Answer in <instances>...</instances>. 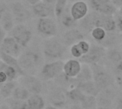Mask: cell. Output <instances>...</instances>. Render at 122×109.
<instances>
[{"mask_svg":"<svg viewBox=\"0 0 122 109\" xmlns=\"http://www.w3.org/2000/svg\"><path fill=\"white\" fill-rule=\"evenodd\" d=\"M66 48L60 39L56 37L46 39L42 44V54L49 61H54L64 57Z\"/></svg>","mask_w":122,"mask_h":109,"instance_id":"obj_2","label":"cell"},{"mask_svg":"<svg viewBox=\"0 0 122 109\" xmlns=\"http://www.w3.org/2000/svg\"><path fill=\"white\" fill-rule=\"evenodd\" d=\"M89 6L84 1H79L74 3L70 6V12L73 19L79 21L82 19L89 13Z\"/></svg>","mask_w":122,"mask_h":109,"instance_id":"obj_18","label":"cell"},{"mask_svg":"<svg viewBox=\"0 0 122 109\" xmlns=\"http://www.w3.org/2000/svg\"><path fill=\"white\" fill-rule=\"evenodd\" d=\"M49 101L51 105L58 109H64L69 101L66 96V90L59 86L52 88L49 93Z\"/></svg>","mask_w":122,"mask_h":109,"instance_id":"obj_11","label":"cell"},{"mask_svg":"<svg viewBox=\"0 0 122 109\" xmlns=\"http://www.w3.org/2000/svg\"><path fill=\"white\" fill-rule=\"evenodd\" d=\"M80 29L84 34H90L92 31L95 28L93 19H92V15L91 11H89V13L86 14V16H84L82 19L78 21V26Z\"/></svg>","mask_w":122,"mask_h":109,"instance_id":"obj_23","label":"cell"},{"mask_svg":"<svg viewBox=\"0 0 122 109\" xmlns=\"http://www.w3.org/2000/svg\"><path fill=\"white\" fill-rule=\"evenodd\" d=\"M18 86V81H12L4 83L0 89V96L4 99H9L11 97L13 91Z\"/></svg>","mask_w":122,"mask_h":109,"instance_id":"obj_29","label":"cell"},{"mask_svg":"<svg viewBox=\"0 0 122 109\" xmlns=\"http://www.w3.org/2000/svg\"><path fill=\"white\" fill-rule=\"evenodd\" d=\"M56 1L57 0H41V1H43L44 3L49 4V5H51V6H54Z\"/></svg>","mask_w":122,"mask_h":109,"instance_id":"obj_46","label":"cell"},{"mask_svg":"<svg viewBox=\"0 0 122 109\" xmlns=\"http://www.w3.org/2000/svg\"><path fill=\"white\" fill-rule=\"evenodd\" d=\"M9 9L17 24H24L31 19V11L20 1H16L11 2Z\"/></svg>","mask_w":122,"mask_h":109,"instance_id":"obj_9","label":"cell"},{"mask_svg":"<svg viewBox=\"0 0 122 109\" xmlns=\"http://www.w3.org/2000/svg\"><path fill=\"white\" fill-rule=\"evenodd\" d=\"M9 33V36L13 37L23 49L27 47L32 39V31L22 24L15 25Z\"/></svg>","mask_w":122,"mask_h":109,"instance_id":"obj_6","label":"cell"},{"mask_svg":"<svg viewBox=\"0 0 122 109\" xmlns=\"http://www.w3.org/2000/svg\"><path fill=\"white\" fill-rule=\"evenodd\" d=\"M18 84L28 90L31 95L39 94L43 89L41 80L33 75L25 74L20 76Z\"/></svg>","mask_w":122,"mask_h":109,"instance_id":"obj_13","label":"cell"},{"mask_svg":"<svg viewBox=\"0 0 122 109\" xmlns=\"http://www.w3.org/2000/svg\"><path fill=\"white\" fill-rule=\"evenodd\" d=\"M9 9V6L4 2L0 1V19H1L4 14L6 11V10Z\"/></svg>","mask_w":122,"mask_h":109,"instance_id":"obj_40","label":"cell"},{"mask_svg":"<svg viewBox=\"0 0 122 109\" xmlns=\"http://www.w3.org/2000/svg\"><path fill=\"white\" fill-rule=\"evenodd\" d=\"M61 25L65 28L66 30L74 29V28H77L78 26V21H75L70 12V6L68 5L67 7L66 8L65 11L63 12L61 16L58 19Z\"/></svg>","mask_w":122,"mask_h":109,"instance_id":"obj_21","label":"cell"},{"mask_svg":"<svg viewBox=\"0 0 122 109\" xmlns=\"http://www.w3.org/2000/svg\"><path fill=\"white\" fill-rule=\"evenodd\" d=\"M111 1L117 9L122 6V0H111Z\"/></svg>","mask_w":122,"mask_h":109,"instance_id":"obj_44","label":"cell"},{"mask_svg":"<svg viewBox=\"0 0 122 109\" xmlns=\"http://www.w3.org/2000/svg\"><path fill=\"white\" fill-rule=\"evenodd\" d=\"M118 12L119 13V14H120V15H122V6L119 8V10H118Z\"/></svg>","mask_w":122,"mask_h":109,"instance_id":"obj_51","label":"cell"},{"mask_svg":"<svg viewBox=\"0 0 122 109\" xmlns=\"http://www.w3.org/2000/svg\"><path fill=\"white\" fill-rule=\"evenodd\" d=\"M36 31L41 36L48 39L56 36L58 26L53 18H40L36 23Z\"/></svg>","mask_w":122,"mask_h":109,"instance_id":"obj_8","label":"cell"},{"mask_svg":"<svg viewBox=\"0 0 122 109\" xmlns=\"http://www.w3.org/2000/svg\"><path fill=\"white\" fill-rule=\"evenodd\" d=\"M0 71H2L6 74L8 81H16V79L19 76L17 71L14 68L4 64L1 60H0Z\"/></svg>","mask_w":122,"mask_h":109,"instance_id":"obj_30","label":"cell"},{"mask_svg":"<svg viewBox=\"0 0 122 109\" xmlns=\"http://www.w3.org/2000/svg\"><path fill=\"white\" fill-rule=\"evenodd\" d=\"M2 85H3V84H1V83H0V89H1V86H2Z\"/></svg>","mask_w":122,"mask_h":109,"instance_id":"obj_55","label":"cell"},{"mask_svg":"<svg viewBox=\"0 0 122 109\" xmlns=\"http://www.w3.org/2000/svg\"><path fill=\"white\" fill-rule=\"evenodd\" d=\"M120 48L122 50V40H121V43H120Z\"/></svg>","mask_w":122,"mask_h":109,"instance_id":"obj_53","label":"cell"},{"mask_svg":"<svg viewBox=\"0 0 122 109\" xmlns=\"http://www.w3.org/2000/svg\"><path fill=\"white\" fill-rule=\"evenodd\" d=\"M94 42L99 43L102 41L107 35V31L101 27H95L90 33Z\"/></svg>","mask_w":122,"mask_h":109,"instance_id":"obj_34","label":"cell"},{"mask_svg":"<svg viewBox=\"0 0 122 109\" xmlns=\"http://www.w3.org/2000/svg\"><path fill=\"white\" fill-rule=\"evenodd\" d=\"M80 106L83 109H96L97 108L96 97L86 96L84 100L82 101Z\"/></svg>","mask_w":122,"mask_h":109,"instance_id":"obj_35","label":"cell"},{"mask_svg":"<svg viewBox=\"0 0 122 109\" xmlns=\"http://www.w3.org/2000/svg\"><path fill=\"white\" fill-rule=\"evenodd\" d=\"M91 13L94 27H101L107 32L117 31L114 16L104 15L94 11H91Z\"/></svg>","mask_w":122,"mask_h":109,"instance_id":"obj_12","label":"cell"},{"mask_svg":"<svg viewBox=\"0 0 122 109\" xmlns=\"http://www.w3.org/2000/svg\"><path fill=\"white\" fill-rule=\"evenodd\" d=\"M122 34H119L117 31L107 32L105 38L102 41L97 44L101 45L106 49L116 46H120Z\"/></svg>","mask_w":122,"mask_h":109,"instance_id":"obj_20","label":"cell"},{"mask_svg":"<svg viewBox=\"0 0 122 109\" xmlns=\"http://www.w3.org/2000/svg\"><path fill=\"white\" fill-rule=\"evenodd\" d=\"M31 94L24 87L21 85H18L13 91L11 97L14 99L20 101H26Z\"/></svg>","mask_w":122,"mask_h":109,"instance_id":"obj_31","label":"cell"},{"mask_svg":"<svg viewBox=\"0 0 122 109\" xmlns=\"http://www.w3.org/2000/svg\"><path fill=\"white\" fill-rule=\"evenodd\" d=\"M70 54L75 59H79L84 55L78 44H74L70 47Z\"/></svg>","mask_w":122,"mask_h":109,"instance_id":"obj_36","label":"cell"},{"mask_svg":"<svg viewBox=\"0 0 122 109\" xmlns=\"http://www.w3.org/2000/svg\"><path fill=\"white\" fill-rule=\"evenodd\" d=\"M64 62L61 60L49 61L45 64L40 71V77L44 81L54 80L63 72Z\"/></svg>","mask_w":122,"mask_h":109,"instance_id":"obj_7","label":"cell"},{"mask_svg":"<svg viewBox=\"0 0 122 109\" xmlns=\"http://www.w3.org/2000/svg\"><path fill=\"white\" fill-rule=\"evenodd\" d=\"M44 109H58V108H56V107H55V106H52V105H51V104H49V105H47V106H45Z\"/></svg>","mask_w":122,"mask_h":109,"instance_id":"obj_49","label":"cell"},{"mask_svg":"<svg viewBox=\"0 0 122 109\" xmlns=\"http://www.w3.org/2000/svg\"><path fill=\"white\" fill-rule=\"evenodd\" d=\"M2 1H10L11 3L13 2V1H16V0H2Z\"/></svg>","mask_w":122,"mask_h":109,"instance_id":"obj_52","label":"cell"},{"mask_svg":"<svg viewBox=\"0 0 122 109\" xmlns=\"http://www.w3.org/2000/svg\"><path fill=\"white\" fill-rule=\"evenodd\" d=\"M29 5H31V6L39 3L40 1H41V0H25Z\"/></svg>","mask_w":122,"mask_h":109,"instance_id":"obj_45","label":"cell"},{"mask_svg":"<svg viewBox=\"0 0 122 109\" xmlns=\"http://www.w3.org/2000/svg\"><path fill=\"white\" fill-rule=\"evenodd\" d=\"M69 109H83L79 104H72Z\"/></svg>","mask_w":122,"mask_h":109,"instance_id":"obj_47","label":"cell"},{"mask_svg":"<svg viewBox=\"0 0 122 109\" xmlns=\"http://www.w3.org/2000/svg\"><path fill=\"white\" fill-rule=\"evenodd\" d=\"M69 5V0H57L54 4V16L58 19Z\"/></svg>","mask_w":122,"mask_h":109,"instance_id":"obj_33","label":"cell"},{"mask_svg":"<svg viewBox=\"0 0 122 109\" xmlns=\"http://www.w3.org/2000/svg\"><path fill=\"white\" fill-rule=\"evenodd\" d=\"M78 84L93 81V72L90 65L82 64L79 74L76 77Z\"/></svg>","mask_w":122,"mask_h":109,"instance_id":"obj_26","label":"cell"},{"mask_svg":"<svg viewBox=\"0 0 122 109\" xmlns=\"http://www.w3.org/2000/svg\"><path fill=\"white\" fill-rule=\"evenodd\" d=\"M93 72V81L99 91L116 86L115 77L111 71L102 64L91 66Z\"/></svg>","mask_w":122,"mask_h":109,"instance_id":"obj_1","label":"cell"},{"mask_svg":"<svg viewBox=\"0 0 122 109\" xmlns=\"http://www.w3.org/2000/svg\"><path fill=\"white\" fill-rule=\"evenodd\" d=\"M29 109H44L45 101L40 94H32L26 100Z\"/></svg>","mask_w":122,"mask_h":109,"instance_id":"obj_28","label":"cell"},{"mask_svg":"<svg viewBox=\"0 0 122 109\" xmlns=\"http://www.w3.org/2000/svg\"><path fill=\"white\" fill-rule=\"evenodd\" d=\"M23 48L11 36H7L0 46V51L18 59L22 54Z\"/></svg>","mask_w":122,"mask_h":109,"instance_id":"obj_14","label":"cell"},{"mask_svg":"<svg viewBox=\"0 0 122 109\" xmlns=\"http://www.w3.org/2000/svg\"><path fill=\"white\" fill-rule=\"evenodd\" d=\"M0 25L6 32H10L15 26V21L9 9L6 10L0 19Z\"/></svg>","mask_w":122,"mask_h":109,"instance_id":"obj_27","label":"cell"},{"mask_svg":"<svg viewBox=\"0 0 122 109\" xmlns=\"http://www.w3.org/2000/svg\"><path fill=\"white\" fill-rule=\"evenodd\" d=\"M114 109H122V92H119L113 106Z\"/></svg>","mask_w":122,"mask_h":109,"instance_id":"obj_39","label":"cell"},{"mask_svg":"<svg viewBox=\"0 0 122 109\" xmlns=\"http://www.w3.org/2000/svg\"><path fill=\"white\" fill-rule=\"evenodd\" d=\"M79 1H84V0H69V2H70V3H74V2Z\"/></svg>","mask_w":122,"mask_h":109,"instance_id":"obj_50","label":"cell"},{"mask_svg":"<svg viewBox=\"0 0 122 109\" xmlns=\"http://www.w3.org/2000/svg\"><path fill=\"white\" fill-rule=\"evenodd\" d=\"M40 61L41 54L34 50L25 51L18 58L19 66L24 72L36 69L40 64Z\"/></svg>","mask_w":122,"mask_h":109,"instance_id":"obj_4","label":"cell"},{"mask_svg":"<svg viewBox=\"0 0 122 109\" xmlns=\"http://www.w3.org/2000/svg\"><path fill=\"white\" fill-rule=\"evenodd\" d=\"M118 88L114 86L99 91L96 97L97 108L112 109L119 94Z\"/></svg>","mask_w":122,"mask_h":109,"instance_id":"obj_5","label":"cell"},{"mask_svg":"<svg viewBox=\"0 0 122 109\" xmlns=\"http://www.w3.org/2000/svg\"><path fill=\"white\" fill-rule=\"evenodd\" d=\"M31 11L33 14L39 19L52 18L54 16V6L49 5L43 1H40L31 6Z\"/></svg>","mask_w":122,"mask_h":109,"instance_id":"obj_17","label":"cell"},{"mask_svg":"<svg viewBox=\"0 0 122 109\" xmlns=\"http://www.w3.org/2000/svg\"><path fill=\"white\" fill-rule=\"evenodd\" d=\"M66 96L68 101H71L72 104H81L84 100L86 95L78 88L71 89L66 90Z\"/></svg>","mask_w":122,"mask_h":109,"instance_id":"obj_25","label":"cell"},{"mask_svg":"<svg viewBox=\"0 0 122 109\" xmlns=\"http://www.w3.org/2000/svg\"><path fill=\"white\" fill-rule=\"evenodd\" d=\"M10 109H29L26 101H20L9 98L6 99V103Z\"/></svg>","mask_w":122,"mask_h":109,"instance_id":"obj_32","label":"cell"},{"mask_svg":"<svg viewBox=\"0 0 122 109\" xmlns=\"http://www.w3.org/2000/svg\"><path fill=\"white\" fill-rule=\"evenodd\" d=\"M0 60L1 61H3L4 64L14 68L17 71L19 76H21L26 74L20 67L19 61H18V59H16L14 56H11L10 55H8V54L4 53L2 51H0Z\"/></svg>","mask_w":122,"mask_h":109,"instance_id":"obj_22","label":"cell"},{"mask_svg":"<svg viewBox=\"0 0 122 109\" xmlns=\"http://www.w3.org/2000/svg\"><path fill=\"white\" fill-rule=\"evenodd\" d=\"M85 34L78 28H74L66 30L61 36V41L66 46H71L79 41L85 39Z\"/></svg>","mask_w":122,"mask_h":109,"instance_id":"obj_15","label":"cell"},{"mask_svg":"<svg viewBox=\"0 0 122 109\" xmlns=\"http://www.w3.org/2000/svg\"><path fill=\"white\" fill-rule=\"evenodd\" d=\"M87 4L92 11L104 15L114 16L118 11L111 0H88Z\"/></svg>","mask_w":122,"mask_h":109,"instance_id":"obj_10","label":"cell"},{"mask_svg":"<svg viewBox=\"0 0 122 109\" xmlns=\"http://www.w3.org/2000/svg\"><path fill=\"white\" fill-rule=\"evenodd\" d=\"M115 84L117 87L122 91V76L115 77Z\"/></svg>","mask_w":122,"mask_h":109,"instance_id":"obj_41","label":"cell"},{"mask_svg":"<svg viewBox=\"0 0 122 109\" xmlns=\"http://www.w3.org/2000/svg\"><path fill=\"white\" fill-rule=\"evenodd\" d=\"M79 89H80L86 96H91L97 97V96L99 94V91L98 90L96 84L93 81L83 82L79 84L77 87Z\"/></svg>","mask_w":122,"mask_h":109,"instance_id":"obj_24","label":"cell"},{"mask_svg":"<svg viewBox=\"0 0 122 109\" xmlns=\"http://www.w3.org/2000/svg\"><path fill=\"white\" fill-rule=\"evenodd\" d=\"M0 109H10V108H9V106L5 103V104H0Z\"/></svg>","mask_w":122,"mask_h":109,"instance_id":"obj_48","label":"cell"},{"mask_svg":"<svg viewBox=\"0 0 122 109\" xmlns=\"http://www.w3.org/2000/svg\"><path fill=\"white\" fill-rule=\"evenodd\" d=\"M114 19L116 24V31L119 34H122V16L119 14L118 11L114 14Z\"/></svg>","mask_w":122,"mask_h":109,"instance_id":"obj_37","label":"cell"},{"mask_svg":"<svg viewBox=\"0 0 122 109\" xmlns=\"http://www.w3.org/2000/svg\"><path fill=\"white\" fill-rule=\"evenodd\" d=\"M105 54L106 49H104L103 46L98 44L97 43L94 42L93 44H91L89 51L78 60L81 64H85L90 66L101 64L105 56Z\"/></svg>","mask_w":122,"mask_h":109,"instance_id":"obj_3","label":"cell"},{"mask_svg":"<svg viewBox=\"0 0 122 109\" xmlns=\"http://www.w3.org/2000/svg\"><path fill=\"white\" fill-rule=\"evenodd\" d=\"M6 32L2 29V27L0 25V46L2 44V42H3L4 39H5V37L6 36Z\"/></svg>","mask_w":122,"mask_h":109,"instance_id":"obj_42","label":"cell"},{"mask_svg":"<svg viewBox=\"0 0 122 109\" xmlns=\"http://www.w3.org/2000/svg\"><path fill=\"white\" fill-rule=\"evenodd\" d=\"M114 77L122 76V60L109 69Z\"/></svg>","mask_w":122,"mask_h":109,"instance_id":"obj_38","label":"cell"},{"mask_svg":"<svg viewBox=\"0 0 122 109\" xmlns=\"http://www.w3.org/2000/svg\"><path fill=\"white\" fill-rule=\"evenodd\" d=\"M97 109H104V108H97Z\"/></svg>","mask_w":122,"mask_h":109,"instance_id":"obj_54","label":"cell"},{"mask_svg":"<svg viewBox=\"0 0 122 109\" xmlns=\"http://www.w3.org/2000/svg\"><path fill=\"white\" fill-rule=\"evenodd\" d=\"M122 60V50L120 46H116L106 49L105 56L102 64L109 69Z\"/></svg>","mask_w":122,"mask_h":109,"instance_id":"obj_16","label":"cell"},{"mask_svg":"<svg viewBox=\"0 0 122 109\" xmlns=\"http://www.w3.org/2000/svg\"><path fill=\"white\" fill-rule=\"evenodd\" d=\"M81 64L78 59H69L64 64L63 73L69 78H76L81 71Z\"/></svg>","mask_w":122,"mask_h":109,"instance_id":"obj_19","label":"cell"},{"mask_svg":"<svg viewBox=\"0 0 122 109\" xmlns=\"http://www.w3.org/2000/svg\"><path fill=\"white\" fill-rule=\"evenodd\" d=\"M7 81H8V79H7L6 74L4 72L0 71V83L1 84H4V83H6Z\"/></svg>","mask_w":122,"mask_h":109,"instance_id":"obj_43","label":"cell"}]
</instances>
